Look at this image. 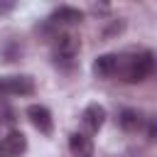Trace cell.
I'll list each match as a JSON object with an SVG mask.
<instances>
[{
  "instance_id": "cell-6",
  "label": "cell",
  "mask_w": 157,
  "mask_h": 157,
  "mask_svg": "<svg viewBox=\"0 0 157 157\" xmlns=\"http://www.w3.org/2000/svg\"><path fill=\"white\" fill-rule=\"evenodd\" d=\"M83 20V12L78 7H71V5H61L56 7L52 15H49V25L52 27H69V25H78Z\"/></svg>"
},
{
  "instance_id": "cell-11",
  "label": "cell",
  "mask_w": 157,
  "mask_h": 157,
  "mask_svg": "<svg viewBox=\"0 0 157 157\" xmlns=\"http://www.w3.org/2000/svg\"><path fill=\"white\" fill-rule=\"evenodd\" d=\"M155 135H157V128H155V123L150 120V128H147V137H150V140H155Z\"/></svg>"
},
{
  "instance_id": "cell-1",
  "label": "cell",
  "mask_w": 157,
  "mask_h": 157,
  "mask_svg": "<svg viewBox=\"0 0 157 157\" xmlns=\"http://www.w3.org/2000/svg\"><path fill=\"white\" fill-rule=\"evenodd\" d=\"M155 71V54L150 49L135 52V54H120V64H118V74L120 81L125 83H142L152 76Z\"/></svg>"
},
{
  "instance_id": "cell-5",
  "label": "cell",
  "mask_w": 157,
  "mask_h": 157,
  "mask_svg": "<svg viewBox=\"0 0 157 157\" xmlns=\"http://www.w3.org/2000/svg\"><path fill=\"white\" fill-rule=\"evenodd\" d=\"M27 118H29V123H32L42 135H49V132L54 130V118H52V113H49L47 105L32 103V105L27 108Z\"/></svg>"
},
{
  "instance_id": "cell-9",
  "label": "cell",
  "mask_w": 157,
  "mask_h": 157,
  "mask_svg": "<svg viewBox=\"0 0 157 157\" xmlns=\"http://www.w3.org/2000/svg\"><path fill=\"white\" fill-rule=\"evenodd\" d=\"M69 152H71V157H93V140L86 132H71Z\"/></svg>"
},
{
  "instance_id": "cell-10",
  "label": "cell",
  "mask_w": 157,
  "mask_h": 157,
  "mask_svg": "<svg viewBox=\"0 0 157 157\" xmlns=\"http://www.w3.org/2000/svg\"><path fill=\"white\" fill-rule=\"evenodd\" d=\"M118 125H120L125 132H140V130L145 128V115H142L140 110H135V108H125V110H120V115H118Z\"/></svg>"
},
{
  "instance_id": "cell-2",
  "label": "cell",
  "mask_w": 157,
  "mask_h": 157,
  "mask_svg": "<svg viewBox=\"0 0 157 157\" xmlns=\"http://www.w3.org/2000/svg\"><path fill=\"white\" fill-rule=\"evenodd\" d=\"M52 56H54V64L61 66V69H71L76 56H78V49H81V42L76 34L71 32H59L52 37Z\"/></svg>"
},
{
  "instance_id": "cell-7",
  "label": "cell",
  "mask_w": 157,
  "mask_h": 157,
  "mask_svg": "<svg viewBox=\"0 0 157 157\" xmlns=\"http://www.w3.org/2000/svg\"><path fill=\"white\" fill-rule=\"evenodd\" d=\"M81 123L86 125L88 132H98L103 128V123H105V108L101 103H88L83 108V113H81Z\"/></svg>"
},
{
  "instance_id": "cell-8",
  "label": "cell",
  "mask_w": 157,
  "mask_h": 157,
  "mask_svg": "<svg viewBox=\"0 0 157 157\" xmlns=\"http://www.w3.org/2000/svg\"><path fill=\"white\" fill-rule=\"evenodd\" d=\"M118 64H120V54H101L93 61V74L98 78H110L118 74Z\"/></svg>"
},
{
  "instance_id": "cell-4",
  "label": "cell",
  "mask_w": 157,
  "mask_h": 157,
  "mask_svg": "<svg viewBox=\"0 0 157 157\" xmlns=\"http://www.w3.org/2000/svg\"><path fill=\"white\" fill-rule=\"evenodd\" d=\"M27 152V137L20 130H10L0 140V157H22Z\"/></svg>"
},
{
  "instance_id": "cell-3",
  "label": "cell",
  "mask_w": 157,
  "mask_h": 157,
  "mask_svg": "<svg viewBox=\"0 0 157 157\" xmlns=\"http://www.w3.org/2000/svg\"><path fill=\"white\" fill-rule=\"evenodd\" d=\"M32 93H34V78L27 74L0 78V96H32Z\"/></svg>"
}]
</instances>
